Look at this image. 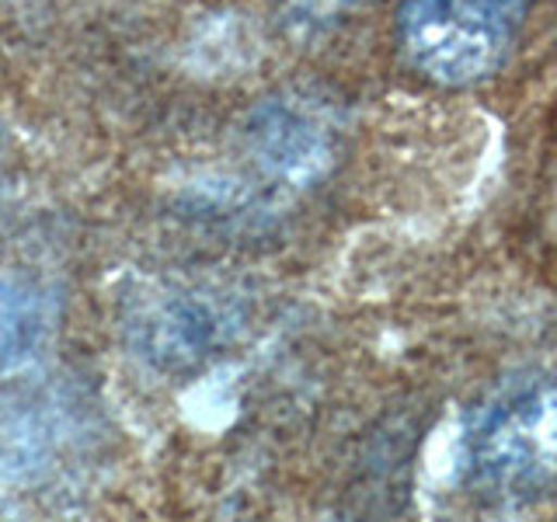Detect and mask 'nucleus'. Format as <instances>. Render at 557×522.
Instances as JSON below:
<instances>
[{
  "mask_svg": "<svg viewBox=\"0 0 557 522\" xmlns=\"http://www.w3.org/2000/svg\"><path fill=\"white\" fill-rule=\"evenodd\" d=\"M467 470L487 498L530 505L557 492V376L509 380L467 432Z\"/></svg>",
  "mask_w": 557,
  "mask_h": 522,
  "instance_id": "f257e3e1",
  "label": "nucleus"
},
{
  "mask_svg": "<svg viewBox=\"0 0 557 522\" xmlns=\"http://www.w3.org/2000/svg\"><path fill=\"white\" fill-rule=\"evenodd\" d=\"M533 4L536 0H400V49L432 84H484L509 63Z\"/></svg>",
  "mask_w": 557,
  "mask_h": 522,
  "instance_id": "f03ea898",
  "label": "nucleus"
},
{
  "mask_svg": "<svg viewBox=\"0 0 557 522\" xmlns=\"http://www.w3.org/2000/svg\"><path fill=\"white\" fill-rule=\"evenodd\" d=\"M248 157L278 188H310L338 161V119L324 101L300 91L272 95L244 126Z\"/></svg>",
  "mask_w": 557,
  "mask_h": 522,
  "instance_id": "7ed1b4c3",
  "label": "nucleus"
},
{
  "mask_svg": "<svg viewBox=\"0 0 557 522\" xmlns=\"http://www.w3.org/2000/svg\"><path fill=\"white\" fill-rule=\"evenodd\" d=\"M133 352L157 373H188L216 352L226 338V313L188 289L144 296L126 321Z\"/></svg>",
  "mask_w": 557,
  "mask_h": 522,
  "instance_id": "20e7f679",
  "label": "nucleus"
},
{
  "mask_svg": "<svg viewBox=\"0 0 557 522\" xmlns=\"http://www.w3.org/2000/svg\"><path fill=\"white\" fill-rule=\"evenodd\" d=\"M42 318L35 300L14 283H0V370L25 362L39 341Z\"/></svg>",
  "mask_w": 557,
  "mask_h": 522,
  "instance_id": "39448f33",
  "label": "nucleus"
},
{
  "mask_svg": "<svg viewBox=\"0 0 557 522\" xmlns=\"http://www.w3.org/2000/svg\"><path fill=\"white\" fill-rule=\"evenodd\" d=\"M283 11L293 17V22H304V25H324V22H335V17L348 14L352 8H359L362 0H278Z\"/></svg>",
  "mask_w": 557,
  "mask_h": 522,
  "instance_id": "423d86ee",
  "label": "nucleus"
}]
</instances>
